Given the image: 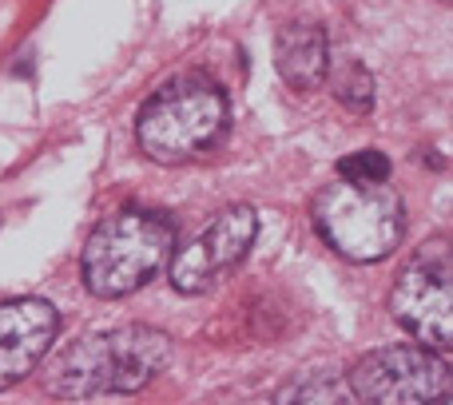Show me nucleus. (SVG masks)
<instances>
[{"label": "nucleus", "instance_id": "obj_8", "mask_svg": "<svg viewBox=\"0 0 453 405\" xmlns=\"http://www.w3.org/2000/svg\"><path fill=\"white\" fill-rule=\"evenodd\" d=\"M60 330V314L44 298L0 302V390L24 382L48 358Z\"/></svg>", "mask_w": 453, "mask_h": 405}, {"label": "nucleus", "instance_id": "obj_1", "mask_svg": "<svg viewBox=\"0 0 453 405\" xmlns=\"http://www.w3.org/2000/svg\"><path fill=\"white\" fill-rule=\"evenodd\" d=\"M172 362V338L151 326L100 330L68 342L44 370V386L56 398L96 394H140Z\"/></svg>", "mask_w": 453, "mask_h": 405}, {"label": "nucleus", "instance_id": "obj_6", "mask_svg": "<svg viewBox=\"0 0 453 405\" xmlns=\"http://www.w3.org/2000/svg\"><path fill=\"white\" fill-rule=\"evenodd\" d=\"M449 247L446 239L426 242L390 290V314L418 338L422 346L449 350L453 342V279H449Z\"/></svg>", "mask_w": 453, "mask_h": 405}, {"label": "nucleus", "instance_id": "obj_2", "mask_svg": "<svg viewBox=\"0 0 453 405\" xmlns=\"http://www.w3.org/2000/svg\"><path fill=\"white\" fill-rule=\"evenodd\" d=\"M175 247V226L156 210H119L84 242L80 274L96 298H127L148 287Z\"/></svg>", "mask_w": 453, "mask_h": 405}, {"label": "nucleus", "instance_id": "obj_11", "mask_svg": "<svg viewBox=\"0 0 453 405\" xmlns=\"http://www.w3.org/2000/svg\"><path fill=\"white\" fill-rule=\"evenodd\" d=\"M338 180H346V183H382V180H390V159L374 148H362V151H354V156H346L342 164H338Z\"/></svg>", "mask_w": 453, "mask_h": 405}, {"label": "nucleus", "instance_id": "obj_9", "mask_svg": "<svg viewBox=\"0 0 453 405\" xmlns=\"http://www.w3.org/2000/svg\"><path fill=\"white\" fill-rule=\"evenodd\" d=\"M274 64H279V76L287 80V88H295V92H314V88L326 84L330 52L322 24L311 20L282 24L279 36H274Z\"/></svg>", "mask_w": 453, "mask_h": 405}, {"label": "nucleus", "instance_id": "obj_7", "mask_svg": "<svg viewBox=\"0 0 453 405\" xmlns=\"http://www.w3.org/2000/svg\"><path fill=\"white\" fill-rule=\"evenodd\" d=\"M258 234V215L247 202L223 207L188 247H180V255L172 258V287L180 294H203L226 271L247 258L250 242Z\"/></svg>", "mask_w": 453, "mask_h": 405}, {"label": "nucleus", "instance_id": "obj_10", "mask_svg": "<svg viewBox=\"0 0 453 405\" xmlns=\"http://www.w3.org/2000/svg\"><path fill=\"white\" fill-rule=\"evenodd\" d=\"M334 96L350 111H370L374 108V76H370L358 60H346L342 68L334 72Z\"/></svg>", "mask_w": 453, "mask_h": 405}, {"label": "nucleus", "instance_id": "obj_5", "mask_svg": "<svg viewBox=\"0 0 453 405\" xmlns=\"http://www.w3.org/2000/svg\"><path fill=\"white\" fill-rule=\"evenodd\" d=\"M350 398L378 405H418L449 394V366L434 346H382L362 354L346 374Z\"/></svg>", "mask_w": 453, "mask_h": 405}, {"label": "nucleus", "instance_id": "obj_4", "mask_svg": "<svg viewBox=\"0 0 453 405\" xmlns=\"http://www.w3.org/2000/svg\"><path fill=\"white\" fill-rule=\"evenodd\" d=\"M314 226L326 239L330 250H338L350 263H382L398 250L406 231V202L382 183H326L314 195Z\"/></svg>", "mask_w": 453, "mask_h": 405}, {"label": "nucleus", "instance_id": "obj_3", "mask_svg": "<svg viewBox=\"0 0 453 405\" xmlns=\"http://www.w3.org/2000/svg\"><path fill=\"white\" fill-rule=\"evenodd\" d=\"M226 132V100L203 76H180L164 84L135 119V140L151 164L180 167L211 151Z\"/></svg>", "mask_w": 453, "mask_h": 405}]
</instances>
